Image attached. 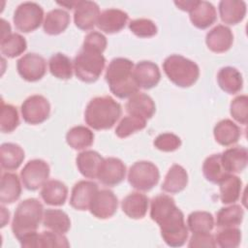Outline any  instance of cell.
Listing matches in <instances>:
<instances>
[{
    "instance_id": "15",
    "label": "cell",
    "mask_w": 248,
    "mask_h": 248,
    "mask_svg": "<svg viewBox=\"0 0 248 248\" xmlns=\"http://www.w3.org/2000/svg\"><path fill=\"white\" fill-rule=\"evenodd\" d=\"M98 185L93 181L80 180L77 182L71 193L70 204L77 210H88L93 197L98 192Z\"/></svg>"
},
{
    "instance_id": "45",
    "label": "cell",
    "mask_w": 248,
    "mask_h": 248,
    "mask_svg": "<svg viewBox=\"0 0 248 248\" xmlns=\"http://www.w3.org/2000/svg\"><path fill=\"white\" fill-rule=\"evenodd\" d=\"M230 112L235 121L246 125L248 117V97L246 95H239L235 97L231 103Z\"/></svg>"
},
{
    "instance_id": "2",
    "label": "cell",
    "mask_w": 248,
    "mask_h": 248,
    "mask_svg": "<svg viewBox=\"0 0 248 248\" xmlns=\"http://www.w3.org/2000/svg\"><path fill=\"white\" fill-rule=\"evenodd\" d=\"M134 63L123 57H117L108 64L105 78L111 93L119 99L132 97L139 92V86L135 81Z\"/></svg>"
},
{
    "instance_id": "26",
    "label": "cell",
    "mask_w": 248,
    "mask_h": 248,
    "mask_svg": "<svg viewBox=\"0 0 248 248\" xmlns=\"http://www.w3.org/2000/svg\"><path fill=\"white\" fill-rule=\"evenodd\" d=\"M217 82L220 88L228 94H236L242 89L243 79L240 72L231 66L223 67L217 74Z\"/></svg>"
},
{
    "instance_id": "47",
    "label": "cell",
    "mask_w": 248,
    "mask_h": 248,
    "mask_svg": "<svg viewBox=\"0 0 248 248\" xmlns=\"http://www.w3.org/2000/svg\"><path fill=\"white\" fill-rule=\"evenodd\" d=\"M82 47L103 53L107 47V38L100 32L91 31L85 36Z\"/></svg>"
},
{
    "instance_id": "27",
    "label": "cell",
    "mask_w": 248,
    "mask_h": 248,
    "mask_svg": "<svg viewBox=\"0 0 248 248\" xmlns=\"http://www.w3.org/2000/svg\"><path fill=\"white\" fill-rule=\"evenodd\" d=\"M21 195V185L17 174L13 172H4L1 176L0 184V202L3 204H9L16 202Z\"/></svg>"
},
{
    "instance_id": "37",
    "label": "cell",
    "mask_w": 248,
    "mask_h": 248,
    "mask_svg": "<svg viewBox=\"0 0 248 248\" xmlns=\"http://www.w3.org/2000/svg\"><path fill=\"white\" fill-rule=\"evenodd\" d=\"M27 47V43L24 37L18 33H11L4 38H1L0 50L3 55L9 58L16 57L22 54Z\"/></svg>"
},
{
    "instance_id": "17",
    "label": "cell",
    "mask_w": 248,
    "mask_h": 248,
    "mask_svg": "<svg viewBox=\"0 0 248 248\" xmlns=\"http://www.w3.org/2000/svg\"><path fill=\"white\" fill-rule=\"evenodd\" d=\"M233 43V34L232 30L223 25L218 24L209 30L205 36V44L207 47L216 53H222L229 50Z\"/></svg>"
},
{
    "instance_id": "5",
    "label": "cell",
    "mask_w": 248,
    "mask_h": 248,
    "mask_svg": "<svg viewBox=\"0 0 248 248\" xmlns=\"http://www.w3.org/2000/svg\"><path fill=\"white\" fill-rule=\"evenodd\" d=\"M163 70L169 79L179 87H190L199 78L200 68L194 61L178 54L168 56Z\"/></svg>"
},
{
    "instance_id": "34",
    "label": "cell",
    "mask_w": 248,
    "mask_h": 248,
    "mask_svg": "<svg viewBox=\"0 0 248 248\" xmlns=\"http://www.w3.org/2000/svg\"><path fill=\"white\" fill-rule=\"evenodd\" d=\"M43 225L50 231L66 233L71 228V220L63 210L48 208L44 212Z\"/></svg>"
},
{
    "instance_id": "44",
    "label": "cell",
    "mask_w": 248,
    "mask_h": 248,
    "mask_svg": "<svg viewBox=\"0 0 248 248\" xmlns=\"http://www.w3.org/2000/svg\"><path fill=\"white\" fill-rule=\"evenodd\" d=\"M67 237L64 233L53 231H45L39 233L38 247H69Z\"/></svg>"
},
{
    "instance_id": "19",
    "label": "cell",
    "mask_w": 248,
    "mask_h": 248,
    "mask_svg": "<svg viewBox=\"0 0 248 248\" xmlns=\"http://www.w3.org/2000/svg\"><path fill=\"white\" fill-rule=\"evenodd\" d=\"M221 162L228 173H239L247 166L248 151L243 146L228 148L221 154Z\"/></svg>"
},
{
    "instance_id": "6",
    "label": "cell",
    "mask_w": 248,
    "mask_h": 248,
    "mask_svg": "<svg viewBox=\"0 0 248 248\" xmlns=\"http://www.w3.org/2000/svg\"><path fill=\"white\" fill-rule=\"evenodd\" d=\"M105 64L106 58L103 53L84 47H81L73 62L76 77L87 83L94 82L100 78Z\"/></svg>"
},
{
    "instance_id": "38",
    "label": "cell",
    "mask_w": 248,
    "mask_h": 248,
    "mask_svg": "<svg viewBox=\"0 0 248 248\" xmlns=\"http://www.w3.org/2000/svg\"><path fill=\"white\" fill-rule=\"evenodd\" d=\"M202 173L207 181L214 184H218L227 174H229L222 166L221 154H212L204 160Z\"/></svg>"
},
{
    "instance_id": "8",
    "label": "cell",
    "mask_w": 248,
    "mask_h": 248,
    "mask_svg": "<svg viewBox=\"0 0 248 248\" xmlns=\"http://www.w3.org/2000/svg\"><path fill=\"white\" fill-rule=\"evenodd\" d=\"M44 18L43 8L35 2H23L17 6L13 20L16 28L23 33L32 32L40 27Z\"/></svg>"
},
{
    "instance_id": "9",
    "label": "cell",
    "mask_w": 248,
    "mask_h": 248,
    "mask_svg": "<svg viewBox=\"0 0 248 248\" xmlns=\"http://www.w3.org/2000/svg\"><path fill=\"white\" fill-rule=\"evenodd\" d=\"M49 166L42 159L28 161L20 171V179L23 186L29 191H36L47 181Z\"/></svg>"
},
{
    "instance_id": "43",
    "label": "cell",
    "mask_w": 248,
    "mask_h": 248,
    "mask_svg": "<svg viewBox=\"0 0 248 248\" xmlns=\"http://www.w3.org/2000/svg\"><path fill=\"white\" fill-rule=\"evenodd\" d=\"M130 31L140 38H150L157 34L156 24L148 18L133 19L129 23Z\"/></svg>"
},
{
    "instance_id": "49",
    "label": "cell",
    "mask_w": 248,
    "mask_h": 248,
    "mask_svg": "<svg viewBox=\"0 0 248 248\" xmlns=\"http://www.w3.org/2000/svg\"><path fill=\"white\" fill-rule=\"evenodd\" d=\"M198 0H186V1H175L174 4L178 7V9L184 12H190L197 4Z\"/></svg>"
},
{
    "instance_id": "25",
    "label": "cell",
    "mask_w": 248,
    "mask_h": 248,
    "mask_svg": "<svg viewBox=\"0 0 248 248\" xmlns=\"http://www.w3.org/2000/svg\"><path fill=\"white\" fill-rule=\"evenodd\" d=\"M219 14L224 23L237 24L245 17L246 3L239 0H222L219 3Z\"/></svg>"
},
{
    "instance_id": "7",
    "label": "cell",
    "mask_w": 248,
    "mask_h": 248,
    "mask_svg": "<svg viewBox=\"0 0 248 248\" xmlns=\"http://www.w3.org/2000/svg\"><path fill=\"white\" fill-rule=\"evenodd\" d=\"M160 179L158 168L149 161L134 163L128 171V182L139 191H149L157 185Z\"/></svg>"
},
{
    "instance_id": "13",
    "label": "cell",
    "mask_w": 248,
    "mask_h": 248,
    "mask_svg": "<svg viewBox=\"0 0 248 248\" xmlns=\"http://www.w3.org/2000/svg\"><path fill=\"white\" fill-rule=\"evenodd\" d=\"M126 175V166L118 158L108 157L104 159L97 178L106 186H115L123 181Z\"/></svg>"
},
{
    "instance_id": "46",
    "label": "cell",
    "mask_w": 248,
    "mask_h": 248,
    "mask_svg": "<svg viewBox=\"0 0 248 248\" xmlns=\"http://www.w3.org/2000/svg\"><path fill=\"white\" fill-rule=\"evenodd\" d=\"M153 144L161 151L172 152L181 146V140L172 133H163L156 137Z\"/></svg>"
},
{
    "instance_id": "50",
    "label": "cell",
    "mask_w": 248,
    "mask_h": 248,
    "mask_svg": "<svg viewBox=\"0 0 248 248\" xmlns=\"http://www.w3.org/2000/svg\"><path fill=\"white\" fill-rule=\"evenodd\" d=\"M1 22H2V35H1V38H4L7 35L11 34V26H10L9 22H7L3 18L1 19Z\"/></svg>"
},
{
    "instance_id": "32",
    "label": "cell",
    "mask_w": 248,
    "mask_h": 248,
    "mask_svg": "<svg viewBox=\"0 0 248 248\" xmlns=\"http://www.w3.org/2000/svg\"><path fill=\"white\" fill-rule=\"evenodd\" d=\"M24 151L16 143L6 142L0 147L1 168L7 170H16L24 160Z\"/></svg>"
},
{
    "instance_id": "41",
    "label": "cell",
    "mask_w": 248,
    "mask_h": 248,
    "mask_svg": "<svg viewBox=\"0 0 248 248\" xmlns=\"http://www.w3.org/2000/svg\"><path fill=\"white\" fill-rule=\"evenodd\" d=\"M19 124L18 111L16 107L10 104H5L1 101L0 114V130L2 133H11Z\"/></svg>"
},
{
    "instance_id": "20",
    "label": "cell",
    "mask_w": 248,
    "mask_h": 248,
    "mask_svg": "<svg viewBox=\"0 0 248 248\" xmlns=\"http://www.w3.org/2000/svg\"><path fill=\"white\" fill-rule=\"evenodd\" d=\"M126 111L130 115L138 116L145 120L151 118L155 113V103L150 96L138 92L129 98L126 106Z\"/></svg>"
},
{
    "instance_id": "16",
    "label": "cell",
    "mask_w": 248,
    "mask_h": 248,
    "mask_svg": "<svg viewBox=\"0 0 248 248\" xmlns=\"http://www.w3.org/2000/svg\"><path fill=\"white\" fill-rule=\"evenodd\" d=\"M133 75L136 83L140 88L151 89L155 87L160 79L161 73L158 66L151 61H140L136 64Z\"/></svg>"
},
{
    "instance_id": "22",
    "label": "cell",
    "mask_w": 248,
    "mask_h": 248,
    "mask_svg": "<svg viewBox=\"0 0 248 248\" xmlns=\"http://www.w3.org/2000/svg\"><path fill=\"white\" fill-rule=\"evenodd\" d=\"M103 161L104 158L94 150H84L76 158L77 167L79 172L84 177L90 179L97 178Z\"/></svg>"
},
{
    "instance_id": "36",
    "label": "cell",
    "mask_w": 248,
    "mask_h": 248,
    "mask_svg": "<svg viewBox=\"0 0 248 248\" xmlns=\"http://www.w3.org/2000/svg\"><path fill=\"white\" fill-rule=\"evenodd\" d=\"M50 74L59 79H70L73 76L74 66L71 59L60 52L53 54L48 60Z\"/></svg>"
},
{
    "instance_id": "52",
    "label": "cell",
    "mask_w": 248,
    "mask_h": 248,
    "mask_svg": "<svg viewBox=\"0 0 248 248\" xmlns=\"http://www.w3.org/2000/svg\"><path fill=\"white\" fill-rule=\"evenodd\" d=\"M58 5H61L63 7H66L67 9L69 10H72V9H75L77 4H78V1H66V2H57Z\"/></svg>"
},
{
    "instance_id": "23",
    "label": "cell",
    "mask_w": 248,
    "mask_h": 248,
    "mask_svg": "<svg viewBox=\"0 0 248 248\" xmlns=\"http://www.w3.org/2000/svg\"><path fill=\"white\" fill-rule=\"evenodd\" d=\"M148 198L140 192L127 195L121 202L123 212L132 219H142L148 209Z\"/></svg>"
},
{
    "instance_id": "29",
    "label": "cell",
    "mask_w": 248,
    "mask_h": 248,
    "mask_svg": "<svg viewBox=\"0 0 248 248\" xmlns=\"http://www.w3.org/2000/svg\"><path fill=\"white\" fill-rule=\"evenodd\" d=\"M213 135L215 140L223 146H229L238 141L241 131L240 128L230 119H223L219 121L214 129Z\"/></svg>"
},
{
    "instance_id": "3",
    "label": "cell",
    "mask_w": 248,
    "mask_h": 248,
    "mask_svg": "<svg viewBox=\"0 0 248 248\" xmlns=\"http://www.w3.org/2000/svg\"><path fill=\"white\" fill-rule=\"evenodd\" d=\"M122 113L121 106L110 96L95 97L84 111L85 123L94 130H108L114 126Z\"/></svg>"
},
{
    "instance_id": "14",
    "label": "cell",
    "mask_w": 248,
    "mask_h": 248,
    "mask_svg": "<svg viewBox=\"0 0 248 248\" xmlns=\"http://www.w3.org/2000/svg\"><path fill=\"white\" fill-rule=\"evenodd\" d=\"M100 14V8L96 2L79 0L74 13L75 25L80 30H90L97 25Z\"/></svg>"
},
{
    "instance_id": "51",
    "label": "cell",
    "mask_w": 248,
    "mask_h": 248,
    "mask_svg": "<svg viewBox=\"0 0 248 248\" xmlns=\"http://www.w3.org/2000/svg\"><path fill=\"white\" fill-rule=\"evenodd\" d=\"M1 214H2V219H1V227H4L6 223L9 222V216L10 213L9 211L6 213V208L4 206H1Z\"/></svg>"
},
{
    "instance_id": "48",
    "label": "cell",
    "mask_w": 248,
    "mask_h": 248,
    "mask_svg": "<svg viewBox=\"0 0 248 248\" xmlns=\"http://www.w3.org/2000/svg\"><path fill=\"white\" fill-rule=\"evenodd\" d=\"M216 242L214 236L210 232H196L193 233L189 239L188 247L196 248V247H216Z\"/></svg>"
},
{
    "instance_id": "1",
    "label": "cell",
    "mask_w": 248,
    "mask_h": 248,
    "mask_svg": "<svg viewBox=\"0 0 248 248\" xmlns=\"http://www.w3.org/2000/svg\"><path fill=\"white\" fill-rule=\"evenodd\" d=\"M150 217L158 224L161 236L167 245L180 247L185 244L188 238V228L182 211L170 196L161 194L152 199Z\"/></svg>"
},
{
    "instance_id": "42",
    "label": "cell",
    "mask_w": 248,
    "mask_h": 248,
    "mask_svg": "<svg viewBox=\"0 0 248 248\" xmlns=\"http://www.w3.org/2000/svg\"><path fill=\"white\" fill-rule=\"evenodd\" d=\"M241 241V232L236 227L224 228L215 236L216 245L221 248H236Z\"/></svg>"
},
{
    "instance_id": "33",
    "label": "cell",
    "mask_w": 248,
    "mask_h": 248,
    "mask_svg": "<svg viewBox=\"0 0 248 248\" xmlns=\"http://www.w3.org/2000/svg\"><path fill=\"white\" fill-rule=\"evenodd\" d=\"M66 141L73 149L82 150L92 145L94 141V134L85 126H75L67 132Z\"/></svg>"
},
{
    "instance_id": "39",
    "label": "cell",
    "mask_w": 248,
    "mask_h": 248,
    "mask_svg": "<svg viewBox=\"0 0 248 248\" xmlns=\"http://www.w3.org/2000/svg\"><path fill=\"white\" fill-rule=\"evenodd\" d=\"M188 229L193 232H210L214 227V218L207 211H194L187 218Z\"/></svg>"
},
{
    "instance_id": "35",
    "label": "cell",
    "mask_w": 248,
    "mask_h": 248,
    "mask_svg": "<svg viewBox=\"0 0 248 248\" xmlns=\"http://www.w3.org/2000/svg\"><path fill=\"white\" fill-rule=\"evenodd\" d=\"M243 216V208L238 204L222 207L216 215V226L221 229L237 227L241 224Z\"/></svg>"
},
{
    "instance_id": "11",
    "label": "cell",
    "mask_w": 248,
    "mask_h": 248,
    "mask_svg": "<svg viewBox=\"0 0 248 248\" xmlns=\"http://www.w3.org/2000/svg\"><path fill=\"white\" fill-rule=\"evenodd\" d=\"M18 75L26 81H38L46 72L45 58L37 53H26L16 61Z\"/></svg>"
},
{
    "instance_id": "21",
    "label": "cell",
    "mask_w": 248,
    "mask_h": 248,
    "mask_svg": "<svg viewBox=\"0 0 248 248\" xmlns=\"http://www.w3.org/2000/svg\"><path fill=\"white\" fill-rule=\"evenodd\" d=\"M190 20L199 29H206L211 26L217 18L215 7L207 1L198 0L196 6L189 12Z\"/></svg>"
},
{
    "instance_id": "18",
    "label": "cell",
    "mask_w": 248,
    "mask_h": 248,
    "mask_svg": "<svg viewBox=\"0 0 248 248\" xmlns=\"http://www.w3.org/2000/svg\"><path fill=\"white\" fill-rule=\"evenodd\" d=\"M128 19L129 16L126 12L119 9H107L100 14L97 26L107 34H113L121 31Z\"/></svg>"
},
{
    "instance_id": "30",
    "label": "cell",
    "mask_w": 248,
    "mask_h": 248,
    "mask_svg": "<svg viewBox=\"0 0 248 248\" xmlns=\"http://www.w3.org/2000/svg\"><path fill=\"white\" fill-rule=\"evenodd\" d=\"M218 184L222 203L232 204L238 201L242 188V181L238 176L229 173Z\"/></svg>"
},
{
    "instance_id": "28",
    "label": "cell",
    "mask_w": 248,
    "mask_h": 248,
    "mask_svg": "<svg viewBox=\"0 0 248 248\" xmlns=\"http://www.w3.org/2000/svg\"><path fill=\"white\" fill-rule=\"evenodd\" d=\"M188 184V173L185 169L177 164L172 165L168 173L166 174L165 180L162 183V190L170 193L176 194L181 192L186 188Z\"/></svg>"
},
{
    "instance_id": "10",
    "label": "cell",
    "mask_w": 248,
    "mask_h": 248,
    "mask_svg": "<svg viewBox=\"0 0 248 248\" xmlns=\"http://www.w3.org/2000/svg\"><path fill=\"white\" fill-rule=\"evenodd\" d=\"M23 120L31 125L46 121L50 113V104L42 95H32L25 99L20 108Z\"/></svg>"
},
{
    "instance_id": "4",
    "label": "cell",
    "mask_w": 248,
    "mask_h": 248,
    "mask_svg": "<svg viewBox=\"0 0 248 248\" xmlns=\"http://www.w3.org/2000/svg\"><path fill=\"white\" fill-rule=\"evenodd\" d=\"M43 216L44 207L37 199L31 198L20 202L12 222V231L17 240L37 232L39 225L43 222Z\"/></svg>"
},
{
    "instance_id": "12",
    "label": "cell",
    "mask_w": 248,
    "mask_h": 248,
    "mask_svg": "<svg viewBox=\"0 0 248 248\" xmlns=\"http://www.w3.org/2000/svg\"><path fill=\"white\" fill-rule=\"evenodd\" d=\"M118 207V200L108 189L98 190L89 206L90 213L98 219H108L114 215Z\"/></svg>"
},
{
    "instance_id": "31",
    "label": "cell",
    "mask_w": 248,
    "mask_h": 248,
    "mask_svg": "<svg viewBox=\"0 0 248 248\" xmlns=\"http://www.w3.org/2000/svg\"><path fill=\"white\" fill-rule=\"evenodd\" d=\"M70 23V15L62 9L49 11L44 20V31L48 35H58L64 32Z\"/></svg>"
},
{
    "instance_id": "24",
    "label": "cell",
    "mask_w": 248,
    "mask_h": 248,
    "mask_svg": "<svg viewBox=\"0 0 248 248\" xmlns=\"http://www.w3.org/2000/svg\"><path fill=\"white\" fill-rule=\"evenodd\" d=\"M40 195L46 204L60 206L63 205L67 200L68 188L62 181L52 179L43 185Z\"/></svg>"
},
{
    "instance_id": "40",
    "label": "cell",
    "mask_w": 248,
    "mask_h": 248,
    "mask_svg": "<svg viewBox=\"0 0 248 248\" xmlns=\"http://www.w3.org/2000/svg\"><path fill=\"white\" fill-rule=\"evenodd\" d=\"M146 120L134 115H127L121 119L115 129V135L120 139H125L137 131L144 129Z\"/></svg>"
}]
</instances>
